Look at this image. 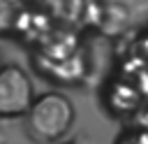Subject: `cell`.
<instances>
[{
	"label": "cell",
	"mask_w": 148,
	"mask_h": 144,
	"mask_svg": "<svg viewBox=\"0 0 148 144\" xmlns=\"http://www.w3.org/2000/svg\"><path fill=\"white\" fill-rule=\"evenodd\" d=\"M74 105L62 93H44L37 95L32 107L25 114L28 132L37 142H58L67 135L74 123Z\"/></svg>",
	"instance_id": "1"
},
{
	"label": "cell",
	"mask_w": 148,
	"mask_h": 144,
	"mask_svg": "<svg viewBox=\"0 0 148 144\" xmlns=\"http://www.w3.org/2000/svg\"><path fill=\"white\" fill-rule=\"evenodd\" d=\"M35 102L30 77L18 65L0 67V118L25 116Z\"/></svg>",
	"instance_id": "2"
},
{
	"label": "cell",
	"mask_w": 148,
	"mask_h": 144,
	"mask_svg": "<svg viewBox=\"0 0 148 144\" xmlns=\"http://www.w3.org/2000/svg\"><path fill=\"white\" fill-rule=\"evenodd\" d=\"M23 14V0H0V33H9L18 26Z\"/></svg>",
	"instance_id": "3"
},
{
	"label": "cell",
	"mask_w": 148,
	"mask_h": 144,
	"mask_svg": "<svg viewBox=\"0 0 148 144\" xmlns=\"http://www.w3.org/2000/svg\"><path fill=\"white\" fill-rule=\"evenodd\" d=\"M116 144H148V132L143 130H134V132H125Z\"/></svg>",
	"instance_id": "4"
},
{
	"label": "cell",
	"mask_w": 148,
	"mask_h": 144,
	"mask_svg": "<svg viewBox=\"0 0 148 144\" xmlns=\"http://www.w3.org/2000/svg\"><path fill=\"white\" fill-rule=\"evenodd\" d=\"M65 144H79V142H65Z\"/></svg>",
	"instance_id": "5"
}]
</instances>
